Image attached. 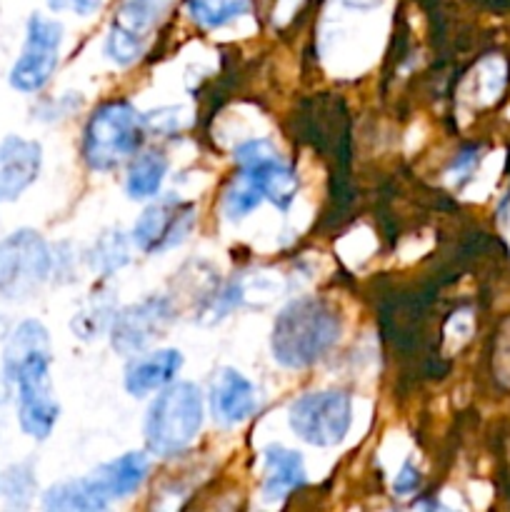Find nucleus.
<instances>
[{"label":"nucleus","instance_id":"obj_5","mask_svg":"<svg viewBox=\"0 0 510 512\" xmlns=\"http://www.w3.org/2000/svg\"><path fill=\"white\" fill-rule=\"evenodd\" d=\"M50 250L35 230H18L0 243V295L25 300L45 283Z\"/></svg>","mask_w":510,"mask_h":512},{"label":"nucleus","instance_id":"obj_17","mask_svg":"<svg viewBox=\"0 0 510 512\" xmlns=\"http://www.w3.org/2000/svg\"><path fill=\"white\" fill-rule=\"evenodd\" d=\"M43 505L48 510L58 512H98L108 508L110 500L105 498L100 485L95 483V478L90 475V478L65 480V483L53 485V488L45 493Z\"/></svg>","mask_w":510,"mask_h":512},{"label":"nucleus","instance_id":"obj_22","mask_svg":"<svg viewBox=\"0 0 510 512\" xmlns=\"http://www.w3.org/2000/svg\"><path fill=\"white\" fill-rule=\"evenodd\" d=\"M53 10H73L78 15H90L100 8V0H45Z\"/></svg>","mask_w":510,"mask_h":512},{"label":"nucleus","instance_id":"obj_18","mask_svg":"<svg viewBox=\"0 0 510 512\" xmlns=\"http://www.w3.org/2000/svg\"><path fill=\"white\" fill-rule=\"evenodd\" d=\"M165 170H168V160L163 153H143L128 170V195L135 200L150 198L160 190V183L165 178Z\"/></svg>","mask_w":510,"mask_h":512},{"label":"nucleus","instance_id":"obj_6","mask_svg":"<svg viewBox=\"0 0 510 512\" xmlns=\"http://www.w3.org/2000/svg\"><path fill=\"white\" fill-rule=\"evenodd\" d=\"M353 408L340 390L308 393L290 405V428L300 440L318 448H333L348 435Z\"/></svg>","mask_w":510,"mask_h":512},{"label":"nucleus","instance_id":"obj_7","mask_svg":"<svg viewBox=\"0 0 510 512\" xmlns=\"http://www.w3.org/2000/svg\"><path fill=\"white\" fill-rule=\"evenodd\" d=\"M63 40V28L55 20L35 13L28 20V38L23 53L10 73V85L20 93H35L43 88L58 65V48Z\"/></svg>","mask_w":510,"mask_h":512},{"label":"nucleus","instance_id":"obj_10","mask_svg":"<svg viewBox=\"0 0 510 512\" xmlns=\"http://www.w3.org/2000/svg\"><path fill=\"white\" fill-rule=\"evenodd\" d=\"M190 220H193V208L190 205L165 200V203L150 205L140 215L138 223H135L133 238L138 248H143L145 253H160V250L170 248V245L180 243L185 238Z\"/></svg>","mask_w":510,"mask_h":512},{"label":"nucleus","instance_id":"obj_9","mask_svg":"<svg viewBox=\"0 0 510 512\" xmlns=\"http://www.w3.org/2000/svg\"><path fill=\"white\" fill-rule=\"evenodd\" d=\"M170 0H120L113 18L105 53L118 65H130L143 53V40L160 15L168 10Z\"/></svg>","mask_w":510,"mask_h":512},{"label":"nucleus","instance_id":"obj_23","mask_svg":"<svg viewBox=\"0 0 510 512\" xmlns=\"http://www.w3.org/2000/svg\"><path fill=\"white\" fill-rule=\"evenodd\" d=\"M418 488V470H413V465H403L400 475L395 478V493L408 495Z\"/></svg>","mask_w":510,"mask_h":512},{"label":"nucleus","instance_id":"obj_1","mask_svg":"<svg viewBox=\"0 0 510 512\" xmlns=\"http://www.w3.org/2000/svg\"><path fill=\"white\" fill-rule=\"evenodd\" d=\"M5 370L18 385V418L25 435L48 438L58 420V403L50 385V343L40 323L18 325L5 348Z\"/></svg>","mask_w":510,"mask_h":512},{"label":"nucleus","instance_id":"obj_8","mask_svg":"<svg viewBox=\"0 0 510 512\" xmlns=\"http://www.w3.org/2000/svg\"><path fill=\"white\" fill-rule=\"evenodd\" d=\"M235 160L245 168V178L280 210L288 208L298 190V178L293 170L278 160L268 140H250L235 150Z\"/></svg>","mask_w":510,"mask_h":512},{"label":"nucleus","instance_id":"obj_15","mask_svg":"<svg viewBox=\"0 0 510 512\" xmlns=\"http://www.w3.org/2000/svg\"><path fill=\"white\" fill-rule=\"evenodd\" d=\"M180 365H183V355L178 350H158V353L130 365L128 375H125V388L135 398L155 393V390L165 388L175 378Z\"/></svg>","mask_w":510,"mask_h":512},{"label":"nucleus","instance_id":"obj_12","mask_svg":"<svg viewBox=\"0 0 510 512\" xmlns=\"http://www.w3.org/2000/svg\"><path fill=\"white\" fill-rule=\"evenodd\" d=\"M40 145L33 140L10 135L0 143V203L18 198L40 170Z\"/></svg>","mask_w":510,"mask_h":512},{"label":"nucleus","instance_id":"obj_14","mask_svg":"<svg viewBox=\"0 0 510 512\" xmlns=\"http://www.w3.org/2000/svg\"><path fill=\"white\" fill-rule=\"evenodd\" d=\"M305 483V465L298 453L280 445H270L265 450V485L263 498L268 503H278L285 495Z\"/></svg>","mask_w":510,"mask_h":512},{"label":"nucleus","instance_id":"obj_3","mask_svg":"<svg viewBox=\"0 0 510 512\" xmlns=\"http://www.w3.org/2000/svg\"><path fill=\"white\" fill-rule=\"evenodd\" d=\"M203 423V400L193 383L165 388L145 418V443L155 455H175L193 443Z\"/></svg>","mask_w":510,"mask_h":512},{"label":"nucleus","instance_id":"obj_16","mask_svg":"<svg viewBox=\"0 0 510 512\" xmlns=\"http://www.w3.org/2000/svg\"><path fill=\"white\" fill-rule=\"evenodd\" d=\"M145 475H148V460L143 453H128L123 458L113 460V463L100 465L93 473L95 483L100 485V490L105 493L108 500H120L128 498L130 493L143 485Z\"/></svg>","mask_w":510,"mask_h":512},{"label":"nucleus","instance_id":"obj_19","mask_svg":"<svg viewBox=\"0 0 510 512\" xmlns=\"http://www.w3.org/2000/svg\"><path fill=\"white\" fill-rule=\"evenodd\" d=\"M190 15L205 28H220L238 15L248 13L250 0H188Z\"/></svg>","mask_w":510,"mask_h":512},{"label":"nucleus","instance_id":"obj_4","mask_svg":"<svg viewBox=\"0 0 510 512\" xmlns=\"http://www.w3.org/2000/svg\"><path fill=\"white\" fill-rule=\"evenodd\" d=\"M143 140V118L128 103H108L85 128L83 153L90 168L110 170L123 163Z\"/></svg>","mask_w":510,"mask_h":512},{"label":"nucleus","instance_id":"obj_2","mask_svg":"<svg viewBox=\"0 0 510 512\" xmlns=\"http://www.w3.org/2000/svg\"><path fill=\"white\" fill-rule=\"evenodd\" d=\"M338 335L340 318L328 303L300 298L278 315L270 348H273V358L285 368H305L323 358Z\"/></svg>","mask_w":510,"mask_h":512},{"label":"nucleus","instance_id":"obj_13","mask_svg":"<svg viewBox=\"0 0 510 512\" xmlns=\"http://www.w3.org/2000/svg\"><path fill=\"white\" fill-rule=\"evenodd\" d=\"M210 410L223 425H238L255 410V390L238 370H223L210 390Z\"/></svg>","mask_w":510,"mask_h":512},{"label":"nucleus","instance_id":"obj_11","mask_svg":"<svg viewBox=\"0 0 510 512\" xmlns=\"http://www.w3.org/2000/svg\"><path fill=\"white\" fill-rule=\"evenodd\" d=\"M170 315L173 313H170V305L165 298L143 300L140 305L118 315L113 328V345L123 355L138 353L150 338H155L165 328Z\"/></svg>","mask_w":510,"mask_h":512},{"label":"nucleus","instance_id":"obj_21","mask_svg":"<svg viewBox=\"0 0 510 512\" xmlns=\"http://www.w3.org/2000/svg\"><path fill=\"white\" fill-rule=\"evenodd\" d=\"M95 258H98V263L103 265L105 273H110V270L120 268V265H123L125 260H128V248H125V240L120 238L118 233L105 235V238L100 240L98 255H95Z\"/></svg>","mask_w":510,"mask_h":512},{"label":"nucleus","instance_id":"obj_20","mask_svg":"<svg viewBox=\"0 0 510 512\" xmlns=\"http://www.w3.org/2000/svg\"><path fill=\"white\" fill-rule=\"evenodd\" d=\"M260 200H263V193H260V190L243 175L240 185L230 188L228 195H225V213H228L230 220H240L245 218L250 210L258 208Z\"/></svg>","mask_w":510,"mask_h":512}]
</instances>
